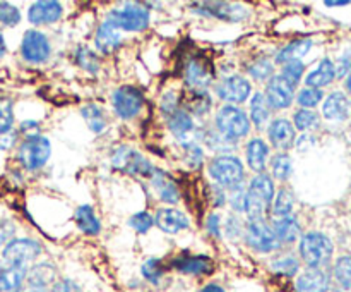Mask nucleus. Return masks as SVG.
Returning a JSON list of instances; mask_svg holds the SVG:
<instances>
[{"label":"nucleus","instance_id":"a18cd8bd","mask_svg":"<svg viewBox=\"0 0 351 292\" xmlns=\"http://www.w3.org/2000/svg\"><path fill=\"white\" fill-rule=\"evenodd\" d=\"M322 91L321 89H315V88H305L302 89L300 95H298V103L305 109H314L315 105H319V102L322 100Z\"/></svg>","mask_w":351,"mask_h":292},{"label":"nucleus","instance_id":"e433bc0d","mask_svg":"<svg viewBox=\"0 0 351 292\" xmlns=\"http://www.w3.org/2000/svg\"><path fill=\"white\" fill-rule=\"evenodd\" d=\"M293 206H295L293 194H291L288 189H281L276 196V201H274L273 212H274V215H278L283 218V216L290 215L291 210H293Z\"/></svg>","mask_w":351,"mask_h":292},{"label":"nucleus","instance_id":"f8f14e48","mask_svg":"<svg viewBox=\"0 0 351 292\" xmlns=\"http://www.w3.org/2000/svg\"><path fill=\"white\" fill-rule=\"evenodd\" d=\"M218 96L228 103H243L250 96V82L242 76H230L225 78L216 88Z\"/></svg>","mask_w":351,"mask_h":292},{"label":"nucleus","instance_id":"0eeeda50","mask_svg":"<svg viewBox=\"0 0 351 292\" xmlns=\"http://www.w3.org/2000/svg\"><path fill=\"white\" fill-rule=\"evenodd\" d=\"M41 253V246L33 239H12L3 247V261L7 267L27 268V265Z\"/></svg>","mask_w":351,"mask_h":292},{"label":"nucleus","instance_id":"ea45409f","mask_svg":"<svg viewBox=\"0 0 351 292\" xmlns=\"http://www.w3.org/2000/svg\"><path fill=\"white\" fill-rule=\"evenodd\" d=\"M295 126L298 127L300 131H308L314 129V127L319 126V115L315 112H311V110H298L295 112Z\"/></svg>","mask_w":351,"mask_h":292},{"label":"nucleus","instance_id":"37998d69","mask_svg":"<svg viewBox=\"0 0 351 292\" xmlns=\"http://www.w3.org/2000/svg\"><path fill=\"white\" fill-rule=\"evenodd\" d=\"M75 58H77V64L81 65L82 69L89 72H96L99 67V62L96 58V55L93 54L89 48H77V54H75Z\"/></svg>","mask_w":351,"mask_h":292},{"label":"nucleus","instance_id":"9d476101","mask_svg":"<svg viewBox=\"0 0 351 292\" xmlns=\"http://www.w3.org/2000/svg\"><path fill=\"white\" fill-rule=\"evenodd\" d=\"M144 96L134 86H122L113 93V109L122 119H132L143 109Z\"/></svg>","mask_w":351,"mask_h":292},{"label":"nucleus","instance_id":"c03bdc74","mask_svg":"<svg viewBox=\"0 0 351 292\" xmlns=\"http://www.w3.org/2000/svg\"><path fill=\"white\" fill-rule=\"evenodd\" d=\"M21 21V12L17 7L7 2H0V23L5 26H16Z\"/></svg>","mask_w":351,"mask_h":292},{"label":"nucleus","instance_id":"dca6fc26","mask_svg":"<svg viewBox=\"0 0 351 292\" xmlns=\"http://www.w3.org/2000/svg\"><path fill=\"white\" fill-rule=\"evenodd\" d=\"M297 292H328L329 275L321 268H308L295 282Z\"/></svg>","mask_w":351,"mask_h":292},{"label":"nucleus","instance_id":"9b49d317","mask_svg":"<svg viewBox=\"0 0 351 292\" xmlns=\"http://www.w3.org/2000/svg\"><path fill=\"white\" fill-rule=\"evenodd\" d=\"M21 54H23L24 60L31 62V64H41L50 57V43L48 38L40 31L29 30L26 31L21 43Z\"/></svg>","mask_w":351,"mask_h":292},{"label":"nucleus","instance_id":"f03ea898","mask_svg":"<svg viewBox=\"0 0 351 292\" xmlns=\"http://www.w3.org/2000/svg\"><path fill=\"white\" fill-rule=\"evenodd\" d=\"M332 243L324 234H305L300 240V256L311 268H321L329 263L332 256Z\"/></svg>","mask_w":351,"mask_h":292},{"label":"nucleus","instance_id":"5fc2aeb1","mask_svg":"<svg viewBox=\"0 0 351 292\" xmlns=\"http://www.w3.org/2000/svg\"><path fill=\"white\" fill-rule=\"evenodd\" d=\"M208 227L211 230V234L219 236V215H211L208 220Z\"/></svg>","mask_w":351,"mask_h":292},{"label":"nucleus","instance_id":"c756f323","mask_svg":"<svg viewBox=\"0 0 351 292\" xmlns=\"http://www.w3.org/2000/svg\"><path fill=\"white\" fill-rule=\"evenodd\" d=\"M75 223L82 232L96 236L99 232V222L95 215V210L89 205H82L75 210Z\"/></svg>","mask_w":351,"mask_h":292},{"label":"nucleus","instance_id":"7ed1b4c3","mask_svg":"<svg viewBox=\"0 0 351 292\" xmlns=\"http://www.w3.org/2000/svg\"><path fill=\"white\" fill-rule=\"evenodd\" d=\"M216 127L226 139H239L249 134L250 120L242 109L226 105L216 115Z\"/></svg>","mask_w":351,"mask_h":292},{"label":"nucleus","instance_id":"c85d7f7f","mask_svg":"<svg viewBox=\"0 0 351 292\" xmlns=\"http://www.w3.org/2000/svg\"><path fill=\"white\" fill-rule=\"evenodd\" d=\"M312 41L311 40H297L291 41L290 45L280 50V54L276 55V62L278 64H288V62L293 60H300L304 55H307V52L311 50Z\"/></svg>","mask_w":351,"mask_h":292},{"label":"nucleus","instance_id":"f257e3e1","mask_svg":"<svg viewBox=\"0 0 351 292\" xmlns=\"http://www.w3.org/2000/svg\"><path fill=\"white\" fill-rule=\"evenodd\" d=\"M274 196V182L267 174H257L250 182V188L247 191L245 210L243 212L249 215L250 222L263 220L266 212L269 210L271 201Z\"/></svg>","mask_w":351,"mask_h":292},{"label":"nucleus","instance_id":"b1692460","mask_svg":"<svg viewBox=\"0 0 351 292\" xmlns=\"http://www.w3.org/2000/svg\"><path fill=\"white\" fill-rule=\"evenodd\" d=\"M26 278L29 287L47 291L50 285L55 284V268L48 263H40L27 271Z\"/></svg>","mask_w":351,"mask_h":292},{"label":"nucleus","instance_id":"13d9d810","mask_svg":"<svg viewBox=\"0 0 351 292\" xmlns=\"http://www.w3.org/2000/svg\"><path fill=\"white\" fill-rule=\"evenodd\" d=\"M348 0H328V2H326V5L328 7H338V5H348Z\"/></svg>","mask_w":351,"mask_h":292},{"label":"nucleus","instance_id":"8fccbe9b","mask_svg":"<svg viewBox=\"0 0 351 292\" xmlns=\"http://www.w3.org/2000/svg\"><path fill=\"white\" fill-rule=\"evenodd\" d=\"M245 198L247 192L243 191L242 186H235L230 189V205L237 210V212H243L245 210Z\"/></svg>","mask_w":351,"mask_h":292},{"label":"nucleus","instance_id":"2f4dec72","mask_svg":"<svg viewBox=\"0 0 351 292\" xmlns=\"http://www.w3.org/2000/svg\"><path fill=\"white\" fill-rule=\"evenodd\" d=\"M269 103H267L266 96L263 93L257 91L252 96V102H250V115H252L254 124L257 127H263L264 124L269 120Z\"/></svg>","mask_w":351,"mask_h":292},{"label":"nucleus","instance_id":"5701e85b","mask_svg":"<svg viewBox=\"0 0 351 292\" xmlns=\"http://www.w3.org/2000/svg\"><path fill=\"white\" fill-rule=\"evenodd\" d=\"M322 112H324L326 119L329 120H343L348 117L350 112V102L343 93L336 91L332 95L328 96L324 106H322Z\"/></svg>","mask_w":351,"mask_h":292},{"label":"nucleus","instance_id":"4c0bfd02","mask_svg":"<svg viewBox=\"0 0 351 292\" xmlns=\"http://www.w3.org/2000/svg\"><path fill=\"white\" fill-rule=\"evenodd\" d=\"M163 273V263H161L160 260H156V258H149V260L143 265V277L146 278L147 282H151V284H160Z\"/></svg>","mask_w":351,"mask_h":292},{"label":"nucleus","instance_id":"c9c22d12","mask_svg":"<svg viewBox=\"0 0 351 292\" xmlns=\"http://www.w3.org/2000/svg\"><path fill=\"white\" fill-rule=\"evenodd\" d=\"M335 278L345 291L351 289V256H343L335 265Z\"/></svg>","mask_w":351,"mask_h":292},{"label":"nucleus","instance_id":"680f3d73","mask_svg":"<svg viewBox=\"0 0 351 292\" xmlns=\"http://www.w3.org/2000/svg\"><path fill=\"white\" fill-rule=\"evenodd\" d=\"M346 88H348V91L351 93V74L348 76V79H346Z\"/></svg>","mask_w":351,"mask_h":292},{"label":"nucleus","instance_id":"7c9ffc66","mask_svg":"<svg viewBox=\"0 0 351 292\" xmlns=\"http://www.w3.org/2000/svg\"><path fill=\"white\" fill-rule=\"evenodd\" d=\"M153 186L158 191L160 198L167 203H177L180 199V194H178V188L175 186V182L171 181L170 177H167L165 174H154L153 175Z\"/></svg>","mask_w":351,"mask_h":292},{"label":"nucleus","instance_id":"cd10ccee","mask_svg":"<svg viewBox=\"0 0 351 292\" xmlns=\"http://www.w3.org/2000/svg\"><path fill=\"white\" fill-rule=\"evenodd\" d=\"M274 234H276L278 240L285 244H290V243H295L298 237V234H300V223L297 222V218L291 215L288 216H283V218L278 220L276 223H274Z\"/></svg>","mask_w":351,"mask_h":292},{"label":"nucleus","instance_id":"864d4df0","mask_svg":"<svg viewBox=\"0 0 351 292\" xmlns=\"http://www.w3.org/2000/svg\"><path fill=\"white\" fill-rule=\"evenodd\" d=\"M12 225L7 222H0V247L7 243L10 236H12Z\"/></svg>","mask_w":351,"mask_h":292},{"label":"nucleus","instance_id":"f704fd0d","mask_svg":"<svg viewBox=\"0 0 351 292\" xmlns=\"http://www.w3.org/2000/svg\"><path fill=\"white\" fill-rule=\"evenodd\" d=\"M271 268H273V271L285 275V277H293L300 270V261L293 254H287V256H280L271 261Z\"/></svg>","mask_w":351,"mask_h":292},{"label":"nucleus","instance_id":"2eb2a0df","mask_svg":"<svg viewBox=\"0 0 351 292\" xmlns=\"http://www.w3.org/2000/svg\"><path fill=\"white\" fill-rule=\"evenodd\" d=\"M213 261L202 254H182L173 260L175 270L187 275H208L213 271Z\"/></svg>","mask_w":351,"mask_h":292},{"label":"nucleus","instance_id":"de8ad7c7","mask_svg":"<svg viewBox=\"0 0 351 292\" xmlns=\"http://www.w3.org/2000/svg\"><path fill=\"white\" fill-rule=\"evenodd\" d=\"M153 223H154L153 216H151L147 212H139L130 218V227L141 234H146L147 230L153 227Z\"/></svg>","mask_w":351,"mask_h":292},{"label":"nucleus","instance_id":"aec40b11","mask_svg":"<svg viewBox=\"0 0 351 292\" xmlns=\"http://www.w3.org/2000/svg\"><path fill=\"white\" fill-rule=\"evenodd\" d=\"M182 105L187 112L194 113V115H204L211 110V96L206 89H199V88H192L189 91L184 93L182 96Z\"/></svg>","mask_w":351,"mask_h":292},{"label":"nucleus","instance_id":"39448f33","mask_svg":"<svg viewBox=\"0 0 351 292\" xmlns=\"http://www.w3.org/2000/svg\"><path fill=\"white\" fill-rule=\"evenodd\" d=\"M50 141L47 137L40 136V134H33L27 136L26 139L21 143L19 151H17V158L23 164L24 168L27 170H38L47 164L50 158Z\"/></svg>","mask_w":351,"mask_h":292},{"label":"nucleus","instance_id":"79ce46f5","mask_svg":"<svg viewBox=\"0 0 351 292\" xmlns=\"http://www.w3.org/2000/svg\"><path fill=\"white\" fill-rule=\"evenodd\" d=\"M14 124L12 103L9 100H0V136L7 134Z\"/></svg>","mask_w":351,"mask_h":292},{"label":"nucleus","instance_id":"3c124183","mask_svg":"<svg viewBox=\"0 0 351 292\" xmlns=\"http://www.w3.org/2000/svg\"><path fill=\"white\" fill-rule=\"evenodd\" d=\"M351 69V47L346 48L345 52H343V55L339 57L338 60V69H336V74L339 76V78H343V76L346 74Z\"/></svg>","mask_w":351,"mask_h":292},{"label":"nucleus","instance_id":"a878e982","mask_svg":"<svg viewBox=\"0 0 351 292\" xmlns=\"http://www.w3.org/2000/svg\"><path fill=\"white\" fill-rule=\"evenodd\" d=\"M335 78H336L335 64H332L329 58H324V60H321L319 67L307 76L305 82H307L308 88L319 89L322 88V86H328Z\"/></svg>","mask_w":351,"mask_h":292},{"label":"nucleus","instance_id":"bf43d9fd","mask_svg":"<svg viewBox=\"0 0 351 292\" xmlns=\"http://www.w3.org/2000/svg\"><path fill=\"white\" fill-rule=\"evenodd\" d=\"M7 52V47H5V40H3V36L0 34V57H3Z\"/></svg>","mask_w":351,"mask_h":292},{"label":"nucleus","instance_id":"bb28decb","mask_svg":"<svg viewBox=\"0 0 351 292\" xmlns=\"http://www.w3.org/2000/svg\"><path fill=\"white\" fill-rule=\"evenodd\" d=\"M26 275L27 268L7 267L0 271V292H21Z\"/></svg>","mask_w":351,"mask_h":292},{"label":"nucleus","instance_id":"09e8293b","mask_svg":"<svg viewBox=\"0 0 351 292\" xmlns=\"http://www.w3.org/2000/svg\"><path fill=\"white\" fill-rule=\"evenodd\" d=\"M185 153H187V164L191 168H199L202 165V158H204V151L197 144H187L185 146Z\"/></svg>","mask_w":351,"mask_h":292},{"label":"nucleus","instance_id":"412c9836","mask_svg":"<svg viewBox=\"0 0 351 292\" xmlns=\"http://www.w3.org/2000/svg\"><path fill=\"white\" fill-rule=\"evenodd\" d=\"M120 41H122L120 30H117L110 21H105V23L98 27V31H96V48H98L99 52H103V54H112L113 50H117Z\"/></svg>","mask_w":351,"mask_h":292},{"label":"nucleus","instance_id":"72a5a7b5","mask_svg":"<svg viewBox=\"0 0 351 292\" xmlns=\"http://www.w3.org/2000/svg\"><path fill=\"white\" fill-rule=\"evenodd\" d=\"M168 126H170L173 134H177V136H185V134L192 131L194 122H192L191 115H189L185 110H177V112L171 113L170 120H168Z\"/></svg>","mask_w":351,"mask_h":292},{"label":"nucleus","instance_id":"473e14b6","mask_svg":"<svg viewBox=\"0 0 351 292\" xmlns=\"http://www.w3.org/2000/svg\"><path fill=\"white\" fill-rule=\"evenodd\" d=\"M81 113H82V117L86 119V122H88L89 129H91L93 133L99 134L103 129H105L106 120H105V115H103V110L99 109L98 105H95V103H89V105L82 106Z\"/></svg>","mask_w":351,"mask_h":292},{"label":"nucleus","instance_id":"a211bd4d","mask_svg":"<svg viewBox=\"0 0 351 292\" xmlns=\"http://www.w3.org/2000/svg\"><path fill=\"white\" fill-rule=\"evenodd\" d=\"M269 139L271 144L278 150H288V148L293 146V141H295V129L291 126L290 120L287 119H276L271 122L269 131Z\"/></svg>","mask_w":351,"mask_h":292},{"label":"nucleus","instance_id":"4d7b16f0","mask_svg":"<svg viewBox=\"0 0 351 292\" xmlns=\"http://www.w3.org/2000/svg\"><path fill=\"white\" fill-rule=\"evenodd\" d=\"M201 292H226V291L218 284H208L206 287L201 289Z\"/></svg>","mask_w":351,"mask_h":292},{"label":"nucleus","instance_id":"052dcab7","mask_svg":"<svg viewBox=\"0 0 351 292\" xmlns=\"http://www.w3.org/2000/svg\"><path fill=\"white\" fill-rule=\"evenodd\" d=\"M24 292H47V291H43V289H33V287H29V289H26V291Z\"/></svg>","mask_w":351,"mask_h":292},{"label":"nucleus","instance_id":"58836bf2","mask_svg":"<svg viewBox=\"0 0 351 292\" xmlns=\"http://www.w3.org/2000/svg\"><path fill=\"white\" fill-rule=\"evenodd\" d=\"M291 174V158L288 155L280 153L273 158V175L280 181H287Z\"/></svg>","mask_w":351,"mask_h":292},{"label":"nucleus","instance_id":"393cba45","mask_svg":"<svg viewBox=\"0 0 351 292\" xmlns=\"http://www.w3.org/2000/svg\"><path fill=\"white\" fill-rule=\"evenodd\" d=\"M267 157H269V146L263 139L256 137L247 144V161L252 170L263 172L267 165Z\"/></svg>","mask_w":351,"mask_h":292},{"label":"nucleus","instance_id":"e2e57ef3","mask_svg":"<svg viewBox=\"0 0 351 292\" xmlns=\"http://www.w3.org/2000/svg\"><path fill=\"white\" fill-rule=\"evenodd\" d=\"M332 292H351V291H345V289H343V291H339L338 289V291H332Z\"/></svg>","mask_w":351,"mask_h":292},{"label":"nucleus","instance_id":"4be33fe9","mask_svg":"<svg viewBox=\"0 0 351 292\" xmlns=\"http://www.w3.org/2000/svg\"><path fill=\"white\" fill-rule=\"evenodd\" d=\"M202 12L211 14V16H216L225 21H240L245 17V7L225 2H208L202 3Z\"/></svg>","mask_w":351,"mask_h":292},{"label":"nucleus","instance_id":"603ef678","mask_svg":"<svg viewBox=\"0 0 351 292\" xmlns=\"http://www.w3.org/2000/svg\"><path fill=\"white\" fill-rule=\"evenodd\" d=\"M50 292H81V287L72 280H58L51 285Z\"/></svg>","mask_w":351,"mask_h":292},{"label":"nucleus","instance_id":"20e7f679","mask_svg":"<svg viewBox=\"0 0 351 292\" xmlns=\"http://www.w3.org/2000/svg\"><path fill=\"white\" fill-rule=\"evenodd\" d=\"M117 30L143 31L149 24V10L141 3H123L110 12L108 19Z\"/></svg>","mask_w":351,"mask_h":292},{"label":"nucleus","instance_id":"423d86ee","mask_svg":"<svg viewBox=\"0 0 351 292\" xmlns=\"http://www.w3.org/2000/svg\"><path fill=\"white\" fill-rule=\"evenodd\" d=\"M209 174L213 175L218 184L232 189L235 186H240L243 181V165L237 157L223 155V157L215 158L209 165Z\"/></svg>","mask_w":351,"mask_h":292},{"label":"nucleus","instance_id":"4468645a","mask_svg":"<svg viewBox=\"0 0 351 292\" xmlns=\"http://www.w3.org/2000/svg\"><path fill=\"white\" fill-rule=\"evenodd\" d=\"M213 78H215V71L206 58L194 57L185 65V79L194 88H206L213 81Z\"/></svg>","mask_w":351,"mask_h":292},{"label":"nucleus","instance_id":"49530a36","mask_svg":"<svg viewBox=\"0 0 351 292\" xmlns=\"http://www.w3.org/2000/svg\"><path fill=\"white\" fill-rule=\"evenodd\" d=\"M273 64H271V60H266V58H261V60L254 62L252 65L249 67V72L252 78L259 79V81H263V79H267L271 78V74H273Z\"/></svg>","mask_w":351,"mask_h":292},{"label":"nucleus","instance_id":"6e6d98bb","mask_svg":"<svg viewBox=\"0 0 351 292\" xmlns=\"http://www.w3.org/2000/svg\"><path fill=\"white\" fill-rule=\"evenodd\" d=\"M12 143L14 136H9V134H2V136H0V150H7Z\"/></svg>","mask_w":351,"mask_h":292},{"label":"nucleus","instance_id":"ddd939ff","mask_svg":"<svg viewBox=\"0 0 351 292\" xmlns=\"http://www.w3.org/2000/svg\"><path fill=\"white\" fill-rule=\"evenodd\" d=\"M266 100L269 106L280 110L287 109L293 102V86L288 81H285L281 76H273L271 81L267 82Z\"/></svg>","mask_w":351,"mask_h":292},{"label":"nucleus","instance_id":"f3484780","mask_svg":"<svg viewBox=\"0 0 351 292\" xmlns=\"http://www.w3.org/2000/svg\"><path fill=\"white\" fill-rule=\"evenodd\" d=\"M62 5L55 0H45V2H34L29 7L27 19L33 24H51L60 19Z\"/></svg>","mask_w":351,"mask_h":292},{"label":"nucleus","instance_id":"a19ab883","mask_svg":"<svg viewBox=\"0 0 351 292\" xmlns=\"http://www.w3.org/2000/svg\"><path fill=\"white\" fill-rule=\"evenodd\" d=\"M304 69L305 65L302 64V60L288 62V64L283 65V74H281V78H283L285 81L290 82V85L295 88V86L300 82L302 74H304Z\"/></svg>","mask_w":351,"mask_h":292},{"label":"nucleus","instance_id":"6ab92c4d","mask_svg":"<svg viewBox=\"0 0 351 292\" xmlns=\"http://www.w3.org/2000/svg\"><path fill=\"white\" fill-rule=\"evenodd\" d=\"M154 222H156V225L167 234H177L180 232L182 229H187L189 227L187 215H184V213L173 208L158 210Z\"/></svg>","mask_w":351,"mask_h":292},{"label":"nucleus","instance_id":"1a4fd4ad","mask_svg":"<svg viewBox=\"0 0 351 292\" xmlns=\"http://www.w3.org/2000/svg\"><path fill=\"white\" fill-rule=\"evenodd\" d=\"M112 161L113 167L130 175H151V172H153V167L149 165V161L143 155L137 153L136 150H132L129 146L117 148L113 151Z\"/></svg>","mask_w":351,"mask_h":292},{"label":"nucleus","instance_id":"6e6552de","mask_svg":"<svg viewBox=\"0 0 351 292\" xmlns=\"http://www.w3.org/2000/svg\"><path fill=\"white\" fill-rule=\"evenodd\" d=\"M245 240L252 249L259 253H271L281 246L274 230L264 220L249 222L245 229Z\"/></svg>","mask_w":351,"mask_h":292}]
</instances>
